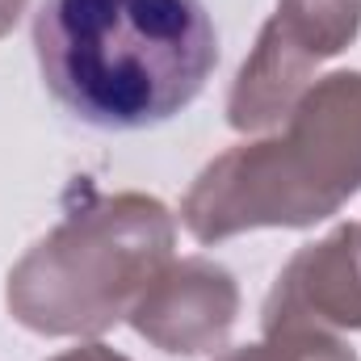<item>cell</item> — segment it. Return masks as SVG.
<instances>
[{"label":"cell","mask_w":361,"mask_h":361,"mask_svg":"<svg viewBox=\"0 0 361 361\" xmlns=\"http://www.w3.org/2000/svg\"><path fill=\"white\" fill-rule=\"evenodd\" d=\"M34 55L51 97L101 130L180 114L219 63L202 0H42Z\"/></svg>","instance_id":"obj_1"},{"label":"cell","mask_w":361,"mask_h":361,"mask_svg":"<svg viewBox=\"0 0 361 361\" xmlns=\"http://www.w3.org/2000/svg\"><path fill=\"white\" fill-rule=\"evenodd\" d=\"M277 139L219 156L185 197V227L210 244L244 227H307L361 189V72L307 89Z\"/></svg>","instance_id":"obj_2"},{"label":"cell","mask_w":361,"mask_h":361,"mask_svg":"<svg viewBox=\"0 0 361 361\" xmlns=\"http://www.w3.org/2000/svg\"><path fill=\"white\" fill-rule=\"evenodd\" d=\"M173 248V219L152 197L76 210L8 277V307L34 332H101L135 311Z\"/></svg>","instance_id":"obj_3"},{"label":"cell","mask_w":361,"mask_h":361,"mask_svg":"<svg viewBox=\"0 0 361 361\" xmlns=\"http://www.w3.org/2000/svg\"><path fill=\"white\" fill-rule=\"evenodd\" d=\"M361 25V0H281L265 25L257 55L231 92V126L252 130L286 118L302 97L311 63L345 51Z\"/></svg>","instance_id":"obj_4"},{"label":"cell","mask_w":361,"mask_h":361,"mask_svg":"<svg viewBox=\"0 0 361 361\" xmlns=\"http://www.w3.org/2000/svg\"><path fill=\"white\" fill-rule=\"evenodd\" d=\"M277 328H361V227L290 261L265 302V332Z\"/></svg>","instance_id":"obj_5"},{"label":"cell","mask_w":361,"mask_h":361,"mask_svg":"<svg viewBox=\"0 0 361 361\" xmlns=\"http://www.w3.org/2000/svg\"><path fill=\"white\" fill-rule=\"evenodd\" d=\"M235 315V286L219 265L185 261L147 286L130 319L169 353H206L223 341Z\"/></svg>","instance_id":"obj_6"},{"label":"cell","mask_w":361,"mask_h":361,"mask_svg":"<svg viewBox=\"0 0 361 361\" xmlns=\"http://www.w3.org/2000/svg\"><path fill=\"white\" fill-rule=\"evenodd\" d=\"M223 361H357L349 345L328 336L324 328H277L261 345H244Z\"/></svg>","instance_id":"obj_7"},{"label":"cell","mask_w":361,"mask_h":361,"mask_svg":"<svg viewBox=\"0 0 361 361\" xmlns=\"http://www.w3.org/2000/svg\"><path fill=\"white\" fill-rule=\"evenodd\" d=\"M59 361H126V357H114L109 349L92 345V349H76V353H68V357H59Z\"/></svg>","instance_id":"obj_8"},{"label":"cell","mask_w":361,"mask_h":361,"mask_svg":"<svg viewBox=\"0 0 361 361\" xmlns=\"http://www.w3.org/2000/svg\"><path fill=\"white\" fill-rule=\"evenodd\" d=\"M21 4H25V0H0V34H4V30H8V25L17 21Z\"/></svg>","instance_id":"obj_9"}]
</instances>
